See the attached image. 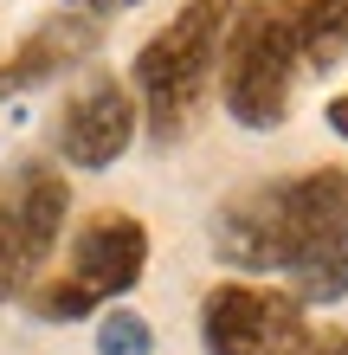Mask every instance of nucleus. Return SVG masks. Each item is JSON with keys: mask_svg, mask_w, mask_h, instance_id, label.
Masks as SVG:
<instances>
[{"mask_svg": "<svg viewBox=\"0 0 348 355\" xmlns=\"http://www.w3.org/2000/svg\"><path fill=\"white\" fill-rule=\"evenodd\" d=\"M348 214V168H303L232 194L213 214V259L252 278L303 271Z\"/></svg>", "mask_w": 348, "mask_h": 355, "instance_id": "nucleus-1", "label": "nucleus"}, {"mask_svg": "<svg viewBox=\"0 0 348 355\" xmlns=\"http://www.w3.org/2000/svg\"><path fill=\"white\" fill-rule=\"evenodd\" d=\"M232 13H239V0H187L168 26H155L142 39V52L129 65V97H136V116L149 123V142L174 149L200 123L207 85L219 78V46H226Z\"/></svg>", "mask_w": 348, "mask_h": 355, "instance_id": "nucleus-2", "label": "nucleus"}, {"mask_svg": "<svg viewBox=\"0 0 348 355\" xmlns=\"http://www.w3.org/2000/svg\"><path fill=\"white\" fill-rule=\"evenodd\" d=\"M303 58L284 19V0H239L219 46V103L239 130H277L291 116Z\"/></svg>", "mask_w": 348, "mask_h": 355, "instance_id": "nucleus-3", "label": "nucleus"}, {"mask_svg": "<svg viewBox=\"0 0 348 355\" xmlns=\"http://www.w3.org/2000/svg\"><path fill=\"white\" fill-rule=\"evenodd\" d=\"M65 207H71V187L52 162L13 168V187L0 200V304L26 297L39 284V271L58 245V226H65Z\"/></svg>", "mask_w": 348, "mask_h": 355, "instance_id": "nucleus-4", "label": "nucleus"}, {"mask_svg": "<svg viewBox=\"0 0 348 355\" xmlns=\"http://www.w3.org/2000/svg\"><path fill=\"white\" fill-rule=\"evenodd\" d=\"M303 329V304L264 284H213L200 297V349L207 355H291Z\"/></svg>", "mask_w": 348, "mask_h": 355, "instance_id": "nucleus-5", "label": "nucleus"}, {"mask_svg": "<svg viewBox=\"0 0 348 355\" xmlns=\"http://www.w3.org/2000/svg\"><path fill=\"white\" fill-rule=\"evenodd\" d=\"M136 142V97L122 78L91 71L84 85L65 97V116H58V155L71 168H110L122 162V149Z\"/></svg>", "mask_w": 348, "mask_h": 355, "instance_id": "nucleus-6", "label": "nucleus"}, {"mask_svg": "<svg viewBox=\"0 0 348 355\" xmlns=\"http://www.w3.org/2000/svg\"><path fill=\"white\" fill-rule=\"evenodd\" d=\"M149 271V226L136 214H97L77 226L71 239V259H65V278L84 291L91 304H110V297H129Z\"/></svg>", "mask_w": 348, "mask_h": 355, "instance_id": "nucleus-7", "label": "nucleus"}, {"mask_svg": "<svg viewBox=\"0 0 348 355\" xmlns=\"http://www.w3.org/2000/svg\"><path fill=\"white\" fill-rule=\"evenodd\" d=\"M91 52H97V26L91 19L84 13H52L46 26H33L7 58H0V97L52 85V78H65L71 65H84Z\"/></svg>", "mask_w": 348, "mask_h": 355, "instance_id": "nucleus-8", "label": "nucleus"}, {"mask_svg": "<svg viewBox=\"0 0 348 355\" xmlns=\"http://www.w3.org/2000/svg\"><path fill=\"white\" fill-rule=\"evenodd\" d=\"M303 78H329L348 52V0H284Z\"/></svg>", "mask_w": 348, "mask_h": 355, "instance_id": "nucleus-9", "label": "nucleus"}, {"mask_svg": "<svg viewBox=\"0 0 348 355\" xmlns=\"http://www.w3.org/2000/svg\"><path fill=\"white\" fill-rule=\"evenodd\" d=\"M291 297L297 304H336V297H348V214H342L336 233L316 245V259L303 271H291Z\"/></svg>", "mask_w": 348, "mask_h": 355, "instance_id": "nucleus-10", "label": "nucleus"}, {"mask_svg": "<svg viewBox=\"0 0 348 355\" xmlns=\"http://www.w3.org/2000/svg\"><path fill=\"white\" fill-rule=\"evenodd\" d=\"M26 304H33L39 323H77V317H91V310H97L71 278H39V284L26 291Z\"/></svg>", "mask_w": 348, "mask_h": 355, "instance_id": "nucleus-11", "label": "nucleus"}, {"mask_svg": "<svg viewBox=\"0 0 348 355\" xmlns=\"http://www.w3.org/2000/svg\"><path fill=\"white\" fill-rule=\"evenodd\" d=\"M97 355H155V329L136 310H110L97 323Z\"/></svg>", "mask_w": 348, "mask_h": 355, "instance_id": "nucleus-12", "label": "nucleus"}, {"mask_svg": "<svg viewBox=\"0 0 348 355\" xmlns=\"http://www.w3.org/2000/svg\"><path fill=\"white\" fill-rule=\"evenodd\" d=\"M291 355H348V329H310Z\"/></svg>", "mask_w": 348, "mask_h": 355, "instance_id": "nucleus-13", "label": "nucleus"}, {"mask_svg": "<svg viewBox=\"0 0 348 355\" xmlns=\"http://www.w3.org/2000/svg\"><path fill=\"white\" fill-rule=\"evenodd\" d=\"M122 7H136V0H71V13H122Z\"/></svg>", "mask_w": 348, "mask_h": 355, "instance_id": "nucleus-14", "label": "nucleus"}, {"mask_svg": "<svg viewBox=\"0 0 348 355\" xmlns=\"http://www.w3.org/2000/svg\"><path fill=\"white\" fill-rule=\"evenodd\" d=\"M329 130L348 142V91H342V97H329Z\"/></svg>", "mask_w": 348, "mask_h": 355, "instance_id": "nucleus-15", "label": "nucleus"}]
</instances>
